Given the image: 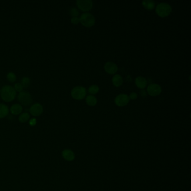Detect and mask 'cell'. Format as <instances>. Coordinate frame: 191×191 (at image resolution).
I'll list each match as a JSON object with an SVG mask.
<instances>
[{
  "label": "cell",
  "mask_w": 191,
  "mask_h": 191,
  "mask_svg": "<svg viewBox=\"0 0 191 191\" xmlns=\"http://www.w3.org/2000/svg\"><path fill=\"white\" fill-rule=\"evenodd\" d=\"M16 96V92L14 88L6 85L0 90V96L1 99L6 102H10L14 100Z\"/></svg>",
  "instance_id": "cell-1"
},
{
  "label": "cell",
  "mask_w": 191,
  "mask_h": 191,
  "mask_svg": "<svg viewBox=\"0 0 191 191\" xmlns=\"http://www.w3.org/2000/svg\"><path fill=\"white\" fill-rule=\"evenodd\" d=\"M155 10L156 14L160 17H166L170 15L172 9L169 4L166 2H161L157 5Z\"/></svg>",
  "instance_id": "cell-2"
},
{
  "label": "cell",
  "mask_w": 191,
  "mask_h": 191,
  "mask_svg": "<svg viewBox=\"0 0 191 191\" xmlns=\"http://www.w3.org/2000/svg\"><path fill=\"white\" fill-rule=\"evenodd\" d=\"M80 22L86 27H91L94 25L96 19L91 13L84 12L80 16Z\"/></svg>",
  "instance_id": "cell-3"
},
{
  "label": "cell",
  "mask_w": 191,
  "mask_h": 191,
  "mask_svg": "<svg viewBox=\"0 0 191 191\" xmlns=\"http://www.w3.org/2000/svg\"><path fill=\"white\" fill-rule=\"evenodd\" d=\"M18 101L21 105L24 106H29L33 102L31 94L26 91H22L19 94L18 96Z\"/></svg>",
  "instance_id": "cell-4"
},
{
  "label": "cell",
  "mask_w": 191,
  "mask_h": 191,
  "mask_svg": "<svg viewBox=\"0 0 191 191\" xmlns=\"http://www.w3.org/2000/svg\"><path fill=\"white\" fill-rule=\"evenodd\" d=\"M86 95V89L83 86H76L71 90V96L76 100L84 99Z\"/></svg>",
  "instance_id": "cell-5"
},
{
  "label": "cell",
  "mask_w": 191,
  "mask_h": 191,
  "mask_svg": "<svg viewBox=\"0 0 191 191\" xmlns=\"http://www.w3.org/2000/svg\"><path fill=\"white\" fill-rule=\"evenodd\" d=\"M76 4L79 9L84 11H89L93 6V2L92 0H78Z\"/></svg>",
  "instance_id": "cell-6"
},
{
  "label": "cell",
  "mask_w": 191,
  "mask_h": 191,
  "mask_svg": "<svg viewBox=\"0 0 191 191\" xmlns=\"http://www.w3.org/2000/svg\"><path fill=\"white\" fill-rule=\"evenodd\" d=\"M130 98L126 94H120L115 98L114 102L119 106H123L127 105L130 102Z\"/></svg>",
  "instance_id": "cell-7"
},
{
  "label": "cell",
  "mask_w": 191,
  "mask_h": 191,
  "mask_svg": "<svg viewBox=\"0 0 191 191\" xmlns=\"http://www.w3.org/2000/svg\"><path fill=\"white\" fill-rule=\"evenodd\" d=\"M161 92V87L160 86V85L157 84H150L147 88V92L150 96H158Z\"/></svg>",
  "instance_id": "cell-8"
},
{
  "label": "cell",
  "mask_w": 191,
  "mask_h": 191,
  "mask_svg": "<svg viewBox=\"0 0 191 191\" xmlns=\"http://www.w3.org/2000/svg\"><path fill=\"white\" fill-rule=\"evenodd\" d=\"M29 112L32 116L34 117H38L42 114L43 108L40 104L35 103L30 108Z\"/></svg>",
  "instance_id": "cell-9"
},
{
  "label": "cell",
  "mask_w": 191,
  "mask_h": 191,
  "mask_svg": "<svg viewBox=\"0 0 191 191\" xmlns=\"http://www.w3.org/2000/svg\"><path fill=\"white\" fill-rule=\"evenodd\" d=\"M104 70L108 74H114L118 71V66L113 62H107L104 64Z\"/></svg>",
  "instance_id": "cell-10"
},
{
  "label": "cell",
  "mask_w": 191,
  "mask_h": 191,
  "mask_svg": "<svg viewBox=\"0 0 191 191\" xmlns=\"http://www.w3.org/2000/svg\"><path fill=\"white\" fill-rule=\"evenodd\" d=\"M62 155L64 159L68 161H73L75 159V154L72 151L69 149H65L62 152Z\"/></svg>",
  "instance_id": "cell-11"
},
{
  "label": "cell",
  "mask_w": 191,
  "mask_h": 191,
  "mask_svg": "<svg viewBox=\"0 0 191 191\" xmlns=\"http://www.w3.org/2000/svg\"><path fill=\"white\" fill-rule=\"evenodd\" d=\"M147 83H148L147 80L143 76H140L137 77L135 79V84L140 89H143L145 88L147 85Z\"/></svg>",
  "instance_id": "cell-12"
},
{
  "label": "cell",
  "mask_w": 191,
  "mask_h": 191,
  "mask_svg": "<svg viewBox=\"0 0 191 191\" xmlns=\"http://www.w3.org/2000/svg\"><path fill=\"white\" fill-rule=\"evenodd\" d=\"M23 110V107L20 104H15L11 106V113L15 116H17L21 113Z\"/></svg>",
  "instance_id": "cell-13"
},
{
  "label": "cell",
  "mask_w": 191,
  "mask_h": 191,
  "mask_svg": "<svg viewBox=\"0 0 191 191\" xmlns=\"http://www.w3.org/2000/svg\"><path fill=\"white\" fill-rule=\"evenodd\" d=\"M112 82L115 86L119 87L121 86L123 83V78L120 75H114L112 78Z\"/></svg>",
  "instance_id": "cell-14"
},
{
  "label": "cell",
  "mask_w": 191,
  "mask_h": 191,
  "mask_svg": "<svg viewBox=\"0 0 191 191\" xmlns=\"http://www.w3.org/2000/svg\"><path fill=\"white\" fill-rule=\"evenodd\" d=\"M142 4L145 9L149 10H151L154 9L155 5V2L152 0H144L142 2Z\"/></svg>",
  "instance_id": "cell-15"
},
{
  "label": "cell",
  "mask_w": 191,
  "mask_h": 191,
  "mask_svg": "<svg viewBox=\"0 0 191 191\" xmlns=\"http://www.w3.org/2000/svg\"><path fill=\"white\" fill-rule=\"evenodd\" d=\"M9 114V108L6 105L0 104V119L6 117Z\"/></svg>",
  "instance_id": "cell-16"
},
{
  "label": "cell",
  "mask_w": 191,
  "mask_h": 191,
  "mask_svg": "<svg viewBox=\"0 0 191 191\" xmlns=\"http://www.w3.org/2000/svg\"><path fill=\"white\" fill-rule=\"evenodd\" d=\"M86 102L90 106H94L98 102V100L95 96L93 95H89L86 98Z\"/></svg>",
  "instance_id": "cell-17"
},
{
  "label": "cell",
  "mask_w": 191,
  "mask_h": 191,
  "mask_svg": "<svg viewBox=\"0 0 191 191\" xmlns=\"http://www.w3.org/2000/svg\"><path fill=\"white\" fill-rule=\"evenodd\" d=\"M21 84L23 88H28L30 84V79L26 76H24L21 78Z\"/></svg>",
  "instance_id": "cell-18"
},
{
  "label": "cell",
  "mask_w": 191,
  "mask_h": 191,
  "mask_svg": "<svg viewBox=\"0 0 191 191\" xmlns=\"http://www.w3.org/2000/svg\"><path fill=\"white\" fill-rule=\"evenodd\" d=\"M30 118V115L28 113H23L20 115V116L19 117V120L21 122V123H25L26 122L28 121L29 120Z\"/></svg>",
  "instance_id": "cell-19"
},
{
  "label": "cell",
  "mask_w": 191,
  "mask_h": 191,
  "mask_svg": "<svg viewBox=\"0 0 191 191\" xmlns=\"http://www.w3.org/2000/svg\"><path fill=\"white\" fill-rule=\"evenodd\" d=\"M99 86L96 85H91L88 89V92L91 94H96L99 92Z\"/></svg>",
  "instance_id": "cell-20"
},
{
  "label": "cell",
  "mask_w": 191,
  "mask_h": 191,
  "mask_svg": "<svg viewBox=\"0 0 191 191\" xmlns=\"http://www.w3.org/2000/svg\"><path fill=\"white\" fill-rule=\"evenodd\" d=\"M7 80L11 82H14L16 80V75L13 72H9L7 75Z\"/></svg>",
  "instance_id": "cell-21"
},
{
  "label": "cell",
  "mask_w": 191,
  "mask_h": 191,
  "mask_svg": "<svg viewBox=\"0 0 191 191\" xmlns=\"http://www.w3.org/2000/svg\"><path fill=\"white\" fill-rule=\"evenodd\" d=\"M70 13L72 17H78L79 15V11L76 7H72L70 10Z\"/></svg>",
  "instance_id": "cell-22"
},
{
  "label": "cell",
  "mask_w": 191,
  "mask_h": 191,
  "mask_svg": "<svg viewBox=\"0 0 191 191\" xmlns=\"http://www.w3.org/2000/svg\"><path fill=\"white\" fill-rule=\"evenodd\" d=\"M14 89L16 92H20L23 91V88L20 83H16L14 85Z\"/></svg>",
  "instance_id": "cell-23"
},
{
  "label": "cell",
  "mask_w": 191,
  "mask_h": 191,
  "mask_svg": "<svg viewBox=\"0 0 191 191\" xmlns=\"http://www.w3.org/2000/svg\"><path fill=\"white\" fill-rule=\"evenodd\" d=\"M71 23L74 24H78L80 22V18L78 17H72L71 18Z\"/></svg>",
  "instance_id": "cell-24"
},
{
  "label": "cell",
  "mask_w": 191,
  "mask_h": 191,
  "mask_svg": "<svg viewBox=\"0 0 191 191\" xmlns=\"http://www.w3.org/2000/svg\"><path fill=\"white\" fill-rule=\"evenodd\" d=\"M130 99H132V100H135L137 98V93L136 92H131V94H130V96H128Z\"/></svg>",
  "instance_id": "cell-25"
},
{
  "label": "cell",
  "mask_w": 191,
  "mask_h": 191,
  "mask_svg": "<svg viewBox=\"0 0 191 191\" xmlns=\"http://www.w3.org/2000/svg\"><path fill=\"white\" fill-rule=\"evenodd\" d=\"M29 124L31 126H34L36 124V118H32L29 121Z\"/></svg>",
  "instance_id": "cell-26"
},
{
  "label": "cell",
  "mask_w": 191,
  "mask_h": 191,
  "mask_svg": "<svg viewBox=\"0 0 191 191\" xmlns=\"http://www.w3.org/2000/svg\"><path fill=\"white\" fill-rule=\"evenodd\" d=\"M140 96H142V97H145L146 96V91L144 90V89H141L140 91Z\"/></svg>",
  "instance_id": "cell-27"
}]
</instances>
